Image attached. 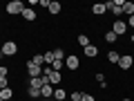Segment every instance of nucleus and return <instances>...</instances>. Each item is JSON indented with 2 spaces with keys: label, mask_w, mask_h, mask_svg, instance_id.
Masks as SVG:
<instances>
[{
  "label": "nucleus",
  "mask_w": 134,
  "mask_h": 101,
  "mask_svg": "<svg viewBox=\"0 0 134 101\" xmlns=\"http://www.w3.org/2000/svg\"><path fill=\"white\" fill-rule=\"evenodd\" d=\"M5 11L9 16H23V11H25V2L23 0H11L9 5L5 7Z\"/></svg>",
  "instance_id": "1"
},
{
  "label": "nucleus",
  "mask_w": 134,
  "mask_h": 101,
  "mask_svg": "<svg viewBox=\"0 0 134 101\" xmlns=\"http://www.w3.org/2000/svg\"><path fill=\"white\" fill-rule=\"evenodd\" d=\"M0 49H2V56H16L18 54V45L14 41H5V43L0 45Z\"/></svg>",
  "instance_id": "2"
},
{
  "label": "nucleus",
  "mask_w": 134,
  "mask_h": 101,
  "mask_svg": "<svg viewBox=\"0 0 134 101\" xmlns=\"http://www.w3.org/2000/svg\"><path fill=\"white\" fill-rule=\"evenodd\" d=\"M112 32L116 34V36H125V32H127V23H125V20H114V23H112Z\"/></svg>",
  "instance_id": "3"
},
{
  "label": "nucleus",
  "mask_w": 134,
  "mask_h": 101,
  "mask_svg": "<svg viewBox=\"0 0 134 101\" xmlns=\"http://www.w3.org/2000/svg\"><path fill=\"white\" fill-rule=\"evenodd\" d=\"M27 74H29V79L43 77V67H40V65H36V63H31V61H27Z\"/></svg>",
  "instance_id": "4"
},
{
  "label": "nucleus",
  "mask_w": 134,
  "mask_h": 101,
  "mask_svg": "<svg viewBox=\"0 0 134 101\" xmlns=\"http://www.w3.org/2000/svg\"><path fill=\"white\" fill-rule=\"evenodd\" d=\"M65 65H67V70L76 72V70H78V65H81V58H78L76 54H69V56L65 58Z\"/></svg>",
  "instance_id": "5"
},
{
  "label": "nucleus",
  "mask_w": 134,
  "mask_h": 101,
  "mask_svg": "<svg viewBox=\"0 0 134 101\" xmlns=\"http://www.w3.org/2000/svg\"><path fill=\"white\" fill-rule=\"evenodd\" d=\"M132 65H134V56H132V54H121V61H119L121 70H130Z\"/></svg>",
  "instance_id": "6"
},
{
  "label": "nucleus",
  "mask_w": 134,
  "mask_h": 101,
  "mask_svg": "<svg viewBox=\"0 0 134 101\" xmlns=\"http://www.w3.org/2000/svg\"><path fill=\"white\" fill-rule=\"evenodd\" d=\"M105 11H107L105 2H96V5H92V14H94V16H105Z\"/></svg>",
  "instance_id": "7"
},
{
  "label": "nucleus",
  "mask_w": 134,
  "mask_h": 101,
  "mask_svg": "<svg viewBox=\"0 0 134 101\" xmlns=\"http://www.w3.org/2000/svg\"><path fill=\"white\" fill-rule=\"evenodd\" d=\"M36 9H31V7H25V11H23V18L27 20V23H34V20H36Z\"/></svg>",
  "instance_id": "8"
},
{
  "label": "nucleus",
  "mask_w": 134,
  "mask_h": 101,
  "mask_svg": "<svg viewBox=\"0 0 134 101\" xmlns=\"http://www.w3.org/2000/svg\"><path fill=\"white\" fill-rule=\"evenodd\" d=\"M40 97H45V99H52V97H54V85L45 83V85L40 88Z\"/></svg>",
  "instance_id": "9"
},
{
  "label": "nucleus",
  "mask_w": 134,
  "mask_h": 101,
  "mask_svg": "<svg viewBox=\"0 0 134 101\" xmlns=\"http://www.w3.org/2000/svg\"><path fill=\"white\" fill-rule=\"evenodd\" d=\"M107 61H110L112 65H119V61H121V54L116 52V49H110V52H107Z\"/></svg>",
  "instance_id": "10"
},
{
  "label": "nucleus",
  "mask_w": 134,
  "mask_h": 101,
  "mask_svg": "<svg viewBox=\"0 0 134 101\" xmlns=\"http://www.w3.org/2000/svg\"><path fill=\"white\" fill-rule=\"evenodd\" d=\"M85 56H87V58H96V56H98V47H96L94 43L87 45V47H85Z\"/></svg>",
  "instance_id": "11"
},
{
  "label": "nucleus",
  "mask_w": 134,
  "mask_h": 101,
  "mask_svg": "<svg viewBox=\"0 0 134 101\" xmlns=\"http://www.w3.org/2000/svg\"><path fill=\"white\" fill-rule=\"evenodd\" d=\"M60 9H63V5H60V2H58V0H52V2H49V14H54V16H56V14H60Z\"/></svg>",
  "instance_id": "12"
},
{
  "label": "nucleus",
  "mask_w": 134,
  "mask_h": 101,
  "mask_svg": "<svg viewBox=\"0 0 134 101\" xmlns=\"http://www.w3.org/2000/svg\"><path fill=\"white\" fill-rule=\"evenodd\" d=\"M123 14L127 16V18H130V16H134V2L125 0V2H123Z\"/></svg>",
  "instance_id": "13"
},
{
  "label": "nucleus",
  "mask_w": 134,
  "mask_h": 101,
  "mask_svg": "<svg viewBox=\"0 0 134 101\" xmlns=\"http://www.w3.org/2000/svg\"><path fill=\"white\" fill-rule=\"evenodd\" d=\"M54 99H56V101H65V99H67L65 88H56V90H54Z\"/></svg>",
  "instance_id": "14"
},
{
  "label": "nucleus",
  "mask_w": 134,
  "mask_h": 101,
  "mask_svg": "<svg viewBox=\"0 0 134 101\" xmlns=\"http://www.w3.org/2000/svg\"><path fill=\"white\" fill-rule=\"evenodd\" d=\"M0 99H2V101L14 99V90H11V88H5V90H0Z\"/></svg>",
  "instance_id": "15"
},
{
  "label": "nucleus",
  "mask_w": 134,
  "mask_h": 101,
  "mask_svg": "<svg viewBox=\"0 0 134 101\" xmlns=\"http://www.w3.org/2000/svg\"><path fill=\"white\" fill-rule=\"evenodd\" d=\"M103 38H105V43H116V41H119V36H116V34L110 29V32H105V34H103Z\"/></svg>",
  "instance_id": "16"
},
{
  "label": "nucleus",
  "mask_w": 134,
  "mask_h": 101,
  "mask_svg": "<svg viewBox=\"0 0 134 101\" xmlns=\"http://www.w3.org/2000/svg\"><path fill=\"white\" fill-rule=\"evenodd\" d=\"M78 45H81L83 49H85L87 45H92V41H90V36H87V34H81V36H78Z\"/></svg>",
  "instance_id": "17"
},
{
  "label": "nucleus",
  "mask_w": 134,
  "mask_h": 101,
  "mask_svg": "<svg viewBox=\"0 0 134 101\" xmlns=\"http://www.w3.org/2000/svg\"><path fill=\"white\" fill-rule=\"evenodd\" d=\"M31 63H36V65H40V67H45V58H43V54H34L31 58H29Z\"/></svg>",
  "instance_id": "18"
},
{
  "label": "nucleus",
  "mask_w": 134,
  "mask_h": 101,
  "mask_svg": "<svg viewBox=\"0 0 134 101\" xmlns=\"http://www.w3.org/2000/svg\"><path fill=\"white\" fill-rule=\"evenodd\" d=\"M54 52V61H65V52H63L60 47H56V49H52Z\"/></svg>",
  "instance_id": "19"
},
{
  "label": "nucleus",
  "mask_w": 134,
  "mask_h": 101,
  "mask_svg": "<svg viewBox=\"0 0 134 101\" xmlns=\"http://www.w3.org/2000/svg\"><path fill=\"white\" fill-rule=\"evenodd\" d=\"M27 94L31 97V101H38V97H40V90H36V88H29V90H27Z\"/></svg>",
  "instance_id": "20"
},
{
  "label": "nucleus",
  "mask_w": 134,
  "mask_h": 101,
  "mask_svg": "<svg viewBox=\"0 0 134 101\" xmlns=\"http://www.w3.org/2000/svg\"><path fill=\"white\" fill-rule=\"evenodd\" d=\"M43 58H45V65H52V63H54V52H52V49H49V52H45Z\"/></svg>",
  "instance_id": "21"
},
{
  "label": "nucleus",
  "mask_w": 134,
  "mask_h": 101,
  "mask_svg": "<svg viewBox=\"0 0 134 101\" xmlns=\"http://www.w3.org/2000/svg\"><path fill=\"white\" fill-rule=\"evenodd\" d=\"M63 67H65V61H54L52 63V70H54V72H60Z\"/></svg>",
  "instance_id": "22"
},
{
  "label": "nucleus",
  "mask_w": 134,
  "mask_h": 101,
  "mask_svg": "<svg viewBox=\"0 0 134 101\" xmlns=\"http://www.w3.org/2000/svg\"><path fill=\"white\" fill-rule=\"evenodd\" d=\"M69 99H72V101H81V99H83V92H81V90H74L72 94H69Z\"/></svg>",
  "instance_id": "23"
},
{
  "label": "nucleus",
  "mask_w": 134,
  "mask_h": 101,
  "mask_svg": "<svg viewBox=\"0 0 134 101\" xmlns=\"http://www.w3.org/2000/svg\"><path fill=\"white\" fill-rule=\"evenodd\" d=\"M5 88H9V79H7V77H0V90H5Z\"/></svg>",
  "instance_id": "24"
},
{
  "label": "nucleus",
  "mask_w": 134,
  "mask_h": 101,
  "mask_svg": "<svg viewBox=\"0 0 134 101\" xmlns=\"http://www.w3.org/2000/svg\"><path fill=\"white\" fill-rule=\"evenodd\" d=\"M7 74H9V67H7V65H0V77H7Z\"/></svg>",
  "instance_id": "25"
},
{
  "label": "nucleus",
  "mask_w": 134,
  "mask_h": 101,
  "mask_svg": "<svg viewBox=\"0 0 134 101\" xmlns=\"http://www.w3.org/2000/svg\"><path fill=\"white\" fill-rule=\"evenodd\" d=\"M81 101H96V99H94L92 94H85V92H83V99H81Z\"/></svg>",
  "instance_id": "26"
},
{
  "label": "nucleus",
  "mask_w": 134,
  "mask_h": 101,
  "mask_svg": "<svg viewBox=\"0 0 134 101\" xmlns=\"http://www.w3.org/2000/svg\"><path fill=\"white\" fill-rule=\"evenodd\" d=\"M38 5H40V7H45V9H49V0H40Z\"/></svg>",
  "instance_id": "27"
},
{
  "label": "nucleus",
  "mask_w": 134,
  "mask_h": 101,
  "mask_svg": "<svg viewBox=\"0 0 134 101\" xmlns=\"http://www.w3.org/2000/svg\"><path fill=\"white\" fill-rule=\"evenodd\" d=\"M127 27L134 29V16H130V18H127Z\"/></svg>",
  "instance_id": "28"
},
{
  "label": "nucleus",
  "mask_w": 134,
  "mask_h": 101,
  "mask_svg": "<svg viewBox=\"0 0 134 101\" xmlns=\"http://www.w3.org/2000/svg\"><path fill=\"white\" fill-rule=\"evenodd\" d=\"M130 43H132V45H134V34H132V38H130Z\"/></svg>",
  "instance_id": "29"
},
{
  "label": "nucleus",
  "mask_w": 134,
  "mask_h": 101,
  "mask_svg": "<svg viewBox=\"0 0 134 101\" xmlns=\"http://www.w3.org/2000/svg\"><path fill=\"white\" fill-rule=\"evenodd\" d=\"M0 56H2V49H0Z\"/></svg>",
  "instance_id": "30"
},
{
  "label": "nucleus",
  "mask_w": 134,
  "mask_h": 101,
  "mask_svg": "<svg viewBox=\"0 0 134 101\" xmlns=\"http://www.w3.org/2000/svg\"><path fill=\"white\" fill-rule=\"evenodd\" d=\"M96 101H103V99H96Z\"/></svg>",
  "instance_id": "31"
},
{
  "label": "nucleus",
  "mask_w": 134,
  "mask_h": 101,
  "mask_svg": "<svg viewBox=\"0 0 134 101\" xmlns=\"http://www.w3.org/2000/svg\"><path fill=\"white\" fill-rule=\"evenodd\" d=\"M0 18H2V14H0Z\"/></svg>",
  "instance_id": "32"
},
{
  "label": "nucleus",
  "mask_w": 134,
  "mask_h": 101,
  "mask_svg": "<svg viewBox=\"0 0 134 101\" xmlns=\"http://www.w3.org/2000/svg\"><path fill=\"white\" fill-rule=\"evenodd\" d=\"M9 101H14V99H9Z\"/></svg>",
  "instance_id": "33"
},
{
  "label": "nucleus",
  "mask_w": 134,
  "mask_h": 101,
  "mask_svg": "<svg viewBox=\"0 0 134 101\" xmlns=\"http://www.w3.org/2000/svg\"><path fill=\"white\" fill-rule=\"evenodd\" d=\"M52 101H56V99H52Z\"/></svg>",
  "instance_id": "34"
},
{
  "label": "nucleus",
  "mask_w": 134,
  "mask_h": 101,
  "mask_svg": "<svg viewBox=\"0 0 134 101\" xmlns=\"http://www.w3.org/2000/svg\"><path fill=\"white\" fill-rule=\"evenodd\" d=\"M0 101H2V99H0Z\"/></svg>",
  "instance_id": "35"
}]
</instances>
